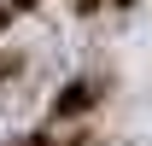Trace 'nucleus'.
Masks as SVG:
<instances>
[{
	"instance_id": "nucleus-1",
	"label": "nucleus",
	"mask_w": 152,
	"mask_h": 146,
	"mask_svg": "<svg viewBox=\"0 0 152 146\" xmlns=\"http://www.w3.org/2000/svg\"><path fill=\"white\" fill-rule=\"evenodd\" d=\"M94 99H99V88H94V82H76V88L64 93V99H58V117H70V111H82V105H94Z\"/></svg>"
}]
</instances>
